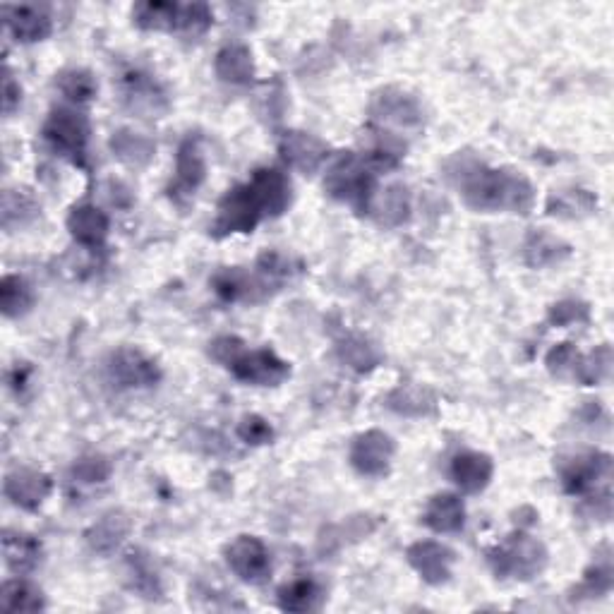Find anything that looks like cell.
Listing matches in <instances>:
<instances>
[{"label":"cell","mask_w":614,"mask_h":614,"mask_svg":"<svg viewBox=\"0 0 614 614\" xmlns=\"http://www.w3.org/2000/svg\"><path fill=\"white\" fill-rule=\"evenodd\" d=\"M3 552L10 571H15L17 576L34 571L41 559V545L27 533H5Z\"/></svg>","instance_id":"22"},{"label":"cell","mask_w":614,"mask_h":614,"mask_svg":"<svg viewBox=\"0 0 614 614\" xmlns=\"http://www.w3.org/2000/svg\"><path fill=\"white\" fill-rule=\"evenodd\" d=\"M5 20H8L12 36H15L17 41H24V44L41 41L51 34V17L39 8H29V5H22V8H5Z\"/></svg>","instance_id":"21"},{"label":"cell","mask_w":614,"mask_h":614,"mask_svg":"<svg viewBox=\"0 0 614 614\" xmlns=\"http://www.w3.org/2000/svg\"><path fill=\"white\" fill-rule=\"evenodd\" d=\"M58 89L75 104H87L94 99L96 82L87 70H68L58 77Z\"/></svg>","instance_id":"36"},{"label":"cell","mask_w":614,"mask_h":614,"mask_svg":"<svg viewBox=\"0 0 614 614\" xmlns=\"http://www.w3.org/2000/svg\"><path fill=\"white\" fill-rule=\"evenodd\" d=\"M567 255V245L545 231H533L526 240V262L531 267H547V264H555Z\"/></svg>","instance_id":"29"},{"label":"cell","mask_w":614,"mask_h":614,"mask_svg":"<svg viewBox=\"0 0 614 614\" xmlns=\"http://www.w3.org/2000/svg\"><path fill=\"white\" fill-rule=\"evenodd\" d=\"M34 303V293L22 276H3L0 281V307L5 317H20Z\"/></svg>","instance_id":"30"},{"label":"cell","mask_w":614,"mask_h":614,"mask_svg":"<svg viewBox=\"0 0 614 614\" xmlns=\"http://www.w3.org/2000/svg\"><path fill=\"white\" fill-rule=\"evenodd\" d=\"M375 176V168L367 164L365 156L346 152L329 166L327 178H324V190H327L334 200L348 202L351 207L365 212L372 202Z\"/></svg>","instance_id":"2"},{"label":"cell","mask_w":614,"mask_h":614,"mask_svg":"<svg viewBox=\"0 0 614 614\" xmlns=\"http://www.w3.org/2000/svg\"><path fill=\"white\" fill-rule=\"evenodd\" d=\"M72 475L80 483H104L111 475V463L104 456H84L72 466Z\"/></svg>","instance_id":"38"},{"label":"cell","mask_w":614,"mask_h":614,"mask_svg":"<svg viewBox=\"0 0 614 614\" xmlns=\"http://www.w3.org/2000/svg\"><path fill=\"white\" fill-rule=\"evenodd\" d=\"M459 188L468 207L478 212L528 214L535 204V190L526 178L511 171L485 168L468 161L459 168Z\"/></svg>","instance_id":"1"},{"label":"cell","mask_w":614,"mask_h":614,"mask_svg":"<svg viewBox=\"0 0 614 614\" xmlns=\"http://www.w3.org/2000/svg\"><path fill=\"white\" fill-rule=\"evenodd\" d=\"M130 533V521L125 519L123 514H106L99 523H94L92 531L87 533V543L92 545L94 552H101V555H108L116 547L123 543L125 535Z\"/></svg>","instance_id":"23"},{"label":"cell","mask_w":614,"mask_h":614,"mask_svg":"<svg viewBox=\"0 0 614 614\" xmlns=\"http://www.w3.org/2000/svg\"><path fill=\"white\" fill-rule=\"evenodd\" d=\"M492 473H495L492 459L485 454H478V451H461L451 461V478H454V483L466 495L483 492L490 485Z\"/></svg>","instance_id":"17"},{"label":"cell","mask_w":614,"mask_h":614,"mask_svg":"<svg viewBox=\"0 0 614 614\" xmlns=\"http://www.w3.org/2000/svg\"><path fill=\"white\" fill-rule=\"evenodd\" d=\"M339 358L355 372H370L379 363V351L365 336H346L339 343Z\"/></svg>","instance_id":"31"},{"label":"cell","mask_w":614,"mask_h":614,"mask_svg":"<svg viewBox=\"0 0 614 614\" xmlns=\"http://www.w3.org/2000/svg\"><path fill=\"white\" fill-rule=\"evenodd\" d=\"M262 219L264 212L250 185H236L219 202V216H216L212 231L216 238L233 236V233H252Z\"/></svg>","instance_id":"4"},{"label":"cell","mask_w":614,"mask_h":614,"mask_svg":"<svg viewBox=\"0 0 614 614\" xmlns=\"http://www.w3.org/2000/svg\"><path fill=\"white\" fill-rule=\"evenodd\" d=\"M209 27H212V10L204 3H192L180 8L178 29H183V32L188 34H202L207 32Z\"/></svg>","instance_id":"37"},{"label":"cell","mask_w":614,"mask_h":614,"mask_svg":"<svg viewBox=\"0 0 614 614\" xmlns=\"http://www.w3.org/2000/svg\"><path fill=\"white\" fill-rule=\"evenodd\" d=\"M226 562L240 581L252 583V586L264 583L272 574L269 550L260 538H252V535H240L226 547Z\"/></svg>","instance_id":"6"},{"label":"cell","mask_w":614,"mask_h":614,"mask_svg":"<svg viewBox=\"0 0 614 614\" xmlns=\"http://www.w3.org/2000/svg\"><path fill=\"white\" fill-rule=\"evenodd\" d=\"M68 231L84 248H101L108 236V216L94 204H82L70 212Z\"/></svg>","instance_id":"18"},{"label":"cell","mask_w":614,"mask_h":614,"mask_svg":"<svg viewBox=\"0 0 614 614\" xmlns=\"http://www.w3.org/2000/svg\"><path fill=\"white\" fill-rule=\"evenodd\" d=\"M209 353H212V358L219 360L221 365L231 367L240 355L245 353V343L236 339V336H219V339L212 343V348H209Z\"/></svg>","instance_id":"41"},{"label":"cell","mask_w":614,"mask_h":614,"mask_svg":"<svg viewBox=\"0 0 614 614\" xmlns=\"http://www.w3.org/2000/svg\"><path fill=\"white\" fill-rule=\"evenodd\" d=\"M281 154H284L286 164L293 166L300 173H315L324 161L329 159V147L315 135L307 132H286L281 137Z\"/></svg>","instance_id":"16"},{"label":"cell","mask_w":614,"mask_h":614,"mask_svg":"<svg viewBox=\"0 0 614 614\" xmlns=\"http://www.w3.org/2000/svg\"><path fill=\"white\" fill-rule=\"evenodd\" d=\"M248 185L255 192L264 216L284 214L291 204V183L279 168H257Z\"/></svg>","instance_id":"15"},{"label":"cell","mask_w":614,"mask_h":614,"mask_svg":"<svg viewBox=\"0 0 614 614\" xmlns=\"http://www.w3.org/2000/svg\"><path fill=\"white\" fill-rule=\"evenodd\" d=\"M132 17H135L137 27L142 29H178L180 5L149 0V3L135 5Z\"/></svg>","instance_id":"27"},{"label":"cell","mask_w":614,"mask_h":614,"mask_svg":"<svg viewBox=\"0 0 614 614\" xmlns=\"http://www.w3.org/2000/svg\"><path fill=\"white\" fill-rule=\"evenodd\" d=\"M53 483L46 473L34 471V468H17L5 478V497L15 507L34 511L46 502L51 495Z\"/></svg>","instance_id":"13"},{"label":"cell","mask_w":614,"mask_h":614,"mask_svg":"<svg viewBox=\"0 0 614 614\" xmlns=\"http://www.w3.org/2000/svg\"><path fill=\"white\" fill-rule=\"evenodd\" d=\"M22 101V92H20V84H15L12 80V75H5V84H3V108L5 113L15 111V106H20Z\"/></svg>","instance_id":"44"},{"label":"cell","mask_w":614,"mask_h":614,"mask_svg":"<svg viewBox=\"0 0 614 614\" xmlns=\"http://www.w3.org/2000/svg\"><path fill=\"white\" fill-rule=\"evenodd\" d=\"M204 176H207V164H204L200 142H197V137H188L178 149L176 178H173L168 192L173 200H188L204 183Z\"/></svg>","instance_id":"12"},{"label":"cell","mask_w":614,"mask_h":614,"mask_svg":"<svg viewBox=\"0 0 614 614\" xmlns=\"http://www.w3.org/2000/svg\"><path fill=\"white\" fill-rule=\"evenodd\" d=\"M113 154L118 156L123 164L128 166H144L152 161V156L156 152L154 142L149 137L140 135V132L132 130H118L111 140Z\"/></svg>","instance_id":"25"},{"label":"cell","mask_w":614,"mask_h":614,"mask_svg":"<svg viewBox=\"0 0 614 614\" xmlns=\"http://www.w3.org/2000/svg\"><path fill=\"white\" fill-rule=\"evenodd\" d=\"M394 439L382 430H367L351 444V463L358 473L379 478L389 471V463L394 459Z\"/></svg>","instance_id":"7"},{"label":"cell","mask_w":614,"mask_h":614,"mask_svg":"<svg viewBox=\"0 0 614 614\" xmlns=\"http://www.w3.org/2000/svg\"><path fill=\"white\" fill-rule=\"evenodd\" d=\"M125 96H128L132 108H137V111L159 113V104H164V94L156 92L154 82L147 80L144 75H137V72H135V75L128 77Z\"/></svg>","instance_id":"34"},{"label":"cell","mask_w":614,"mask_h":614,"mask_svg":"<svg viewBox=\"0 0 614 614\" xmlns=\"http://www.w3.org/2000/svg\"><path fill=\"white\" fill-rule=\"evenodd\" d=\"M231 370L240 382L257 384V387H276V384H281L291 375V367H288L286 360H281L279 355L269 351V348L243 353L236 363L231 365Z\"/></svg>","instance_id":"8"},{"label":"cell","mask_w":614,"mask_h":614,"mask_svg":"<svg viewBox=\"0 0 614 614\" xmlns=\"http://www.w3.org/2000/svg\"><path fill=\"white\" fill-rule=\"evenodd\" d=\"M214 288L224 300H245L252 298V293L257 291L252 276H248L243 269H224L221 274L214 276Z\"/></svg>","instance_id":"33"},{"label":"cell","mask_w":614,"mask_h":614,"mask_svg":"<svg viewBox=\"0 0 614 614\" xmlns=\"http://www.w3.org/2000/svg\"><path fill=\"white\" fill-rule=\"evenodd\" d=\"M238 437L243 439L245 444H267L272 442L274 432L272 425L260 418V415H245L238 425Z\"/></svg>","instance_id":"40"},{"label":"cell","mask_w":614,"mask_h":614,"mask_svg":"<svg viewBox=\"0 0 614 614\" xmlns=\"http://www.w3.org/2000/svg\"><path fill=\"white\" fill-rule=\"evenodd\" d=\"M612 370V351L610 346H600L588 358H579L574 367V377L583 384H600L610 377Z\"/></svg>","instance_id":"32"},{"label":"cell","mask_w":614,"mask_h":614,"mask_svg":"<svg viewBox=\"0 0 614 614\" xmlns=\"http://www.w3.org/2000/svg\"><path fill=\"white\" fill-rule=\"evenodd\" d=\"M555 202L557 207H550V214H559V216H581L593 209V197L583 190L564 192V195H559L557 200H552V204Z\"/></svg>","instance_id":"39"},{"label":"cell","mask_w":614,"mask_h":614,"mask_svg":"<svg viewBox=\"0 0 614 614\" xmlns=\"http://www.w3.org/2000/svg\"><path fill=\"white\" fill-rule=\"evenodd\" d=\"M610 468V456L600 454V451H586V454L574 456L562 468L564 490L571 492V495H586L600 480L610 478Z\"/></svg>","instance_id":"9"},{"label":"cell","mask_w":614,"mask_h":614,"mask_svg":"<svg viewBox=\"0 0 614 614\" xmlns=\"http://www.w3.org/2000/svg\"><path fill=\"white\" fill-rule=\"evenodd\" d=\"M36 212H39V207H36V202L27 195V192L8 190L3 195V226L5 228L27 224L29 219H34Z\"/></svg>","instance_id":"35"},{"label":"cell","mask_w":614,"mask_h":614,"mask_svg":"<svg viewBox=\"0 0 614 614\" xmlns=\"http://www.w3.org/2000/svg\"><path fill=\"white\" fill-rule=\"evenodd\" d=\"M216 75L228 84H250L255 77V60L248 46L228 44L216 53Z\"/></svg>","instance_id":"20"},{"label":"cell","mask_w":614,"mask_h":614,"mask_svg":"<svg viewBox=\"0 0 614 614\" xmlns=\"http://www.w3.org/2000/svg\"><path fill=\"white\" fill-rule=\"evenodd\" d=\"M408 564L423 576L425 583L430 586H439V583H447L454 569L456 555L449 550L447 545L435 543V540H423V543H415L408 547L406 552Z\"/></svg>","instance_id":"11"},{"label":"cell","mask_w":614,"mask_h":614,"mask_svg":"<svg viewBox=\"0 0 614 614\" xmlns=\"http://www.w3.org/2000/svg\"><path fill=\"white\" fill-rule=\"evenodd\" d=\"M586 319H588V307L574 303V300H569V303H559L552 307L550 312V322L557 324V327H567L571 322H586Z\"/></svg>","instance_id":"43"},{"label":"cell","mask_w":614,"mask_h":614,"mask_svg":"<svg viewBox=\"0 0 614 614\" xmlns=\"http://www.w3.org/2000/svg\"><path fill=\"white\" fill-rule=\"evenodd\" d=\"M108 370H111L113 382H118L120 387L128 389L154 387L161 379L159 365H156L152 358H147L142 351H135V348H123V351L113 353Z\"/></svg>","instance_id":"10"},{"label":"cell","mask_w":614,"mask_h":614,"mask_svg":"<svg viewBox=\"0 0 614 614\" xmlns=\"http://www.w3.org/2000/svg\"><path fill=\"white\" fill-rule=\"evenodd\" d=\"M372 118L379 123L399 125V128H418L423 123V111L418 101L399 89H384L372 101Z\"/></svg>","instance_id":"14"},{"label":"cell","mask_w":614,"mask_h":614,"mask_svg":"<svg viewBox=\"0 0 614 614\" xmlns=\"http://www.w3.org/2000/svg\"><path fill=\"white\" fill-rule=\"evenodd\" d=\"M44 137L53 152L70 161H80L89 142V120L70 108H58L44 125Z\"/></svg>","instance_id":"5"},{"label":"cell","mask_w":614,"mask_h":614,"mask_svg":"<svg viewBox=\"0 0 614 614\" xmlns=\"http://www.w3.org/2000/svg\"><path fill=\"white\" fill-rule=\"evenodd\" d=\"M576 360H579V353L574 351V346H571V343H559V346L552 348L550 355H547V367H550L555 375H564L567 370L574 372Z\"/></svg>","instance_id":"42"},{"label":"cell","mask_w":614,"mask_h":614,"mask_svg":"<svg viewBox=\"0 0 614 614\" xmlns=\"http://www.w3.org/2000/svg\"><path fill=\"white\" fill-rule=\"evenodd\" d=\"M0 607L8 612H39L46 607V600L34 583L12 579L5 581L3 593H0Z\"/></svg>","instance_id":"24"},{"label":"cell","mask_w":614,"mask_h":614,"mask_svg":"<svg viewBox=\"0 0 614 614\" xmlns=\"http://www.w3.org/2000/svg\"><path fill=\"white\" fill-rule=\"evenodd\" d=\"M423 521L427 528H432L435 533H456L463 528L466 521V509L459 495H451V492H442L435 495L427 502Z\"/></svg>","instance_id":"19"},{"label":"cell","mask_w":614,"mask_h":614,"mask_svg":"<svg viewBox=\"0 0 614 614\" xmlns=\"http://www.w3.org/2000/svg\"><path fill=\"white\" fill-rule=\"evenodd\" d=\"M322 600V591L312 579H296L279 591V607L286 612L315 610Z\"/></svg>","instance_id":"28"},{"label":"cell","mask_w":614,"mask_h":614,"mask_svg":"<svg viewBox=\"0 0 614 614\" xmlns=\"http://www.w3.org/2000/svg\"><path fill=\"white\" fill-rule=\"evenodd\" d=\"M377 221L384 226H399L411 216V195L406 185H391L375 204Z\"/></svg>","instance_id":"26"},{"label":"cell","mask_w":614,"mask_h":614,"mask_svg":"<svg viewBox=\"0 0 614 614\" xmlns=\"http://www.w3.org/2000/svg\"><path fill=\"white\" fill-rule=\"evenodd\" d=\"M490 562L495 567V574L502 579L528 581L545 569L547 550L531 535H514L507 545L492 552Z\"/></svg>","instance_id":"3"}]
</instances>
